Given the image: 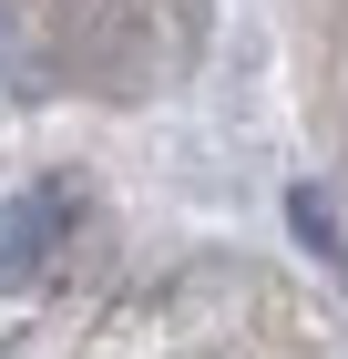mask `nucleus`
<instances>
[{"instance_id":"nucleus-1","label":"nucleus","mask_w":348,"mask_h":359,"mask_svg":"<svg viewBox=\"0 0 348 359\" xmlns=\"http://www.w3.org/2000/svg\"><path fill=\"white\" fill-rule=\"evenodd\" d=\"M62 226H72V185H31L11 216H0V277L21 287V277H41V257L62 247Z\"/></svg>"}]
</instances>
